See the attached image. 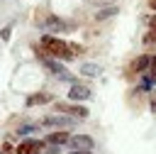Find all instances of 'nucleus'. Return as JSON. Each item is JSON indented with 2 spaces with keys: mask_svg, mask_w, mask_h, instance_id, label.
Returning a JSON list of instances; mask_svg holds the SVG:
<instances>
[{
  "mask_svg": "<svg viewBox=\"0 0 156 154\" xmlns=\"http://www.w3.org/2000/svg\"><path fill=\"white\" fill-rule=\"evenodd\" d=\"M39 44L44 46V51L49 54V56H54V59H58V61H71L73 59V54H71V49H68V42L66 39H61V37H54V34H44L41 39H39Z\"/></svg>",
  "mask_w": 156,
  "mask_h": 154,
  "instance_id": "1",
  "label": "nucleus"
},
{
  "mask_svg": "<svg viewBox=\"0 0 156 154\" xmlns=\"http://www.w3.org/2000/svg\"><path fill=\"white\" fill-rule=\"evenodd\" d=\"M73 122H76V117L73 115H68V112H63V115H46V117H41V127H61V130H68V127H73Z\"/></svg>",
  "mask_w": 156,
  "mask_h": 154,
  "instance_id": "2",
  "label": "nucleus"
},
{
  "mask_svg": "<svg viewBox=\"0 0 156 154\" xmlns=\"http://www.w3.org/2000/svg\"><path fill=\"white\" fill-rule=\"evenodd\" d=\"M149 66H151V54H139V56H134V59L129 61L127 76H141V73L149 71Z\"/></svg>",
  "mask_w": 156,
  "mask_h": 154,
  "instance_id": "3",
  "label": "nucleus"
},
{
  "mask_svg": "<svg viewBox=\"0 0 156 154\" xmlns=\"http://www.w3.org/2000/svg\"><path fill=\"white\" fill-rule=\"evenodd\" d=\"M56 110L68 112V115H73L76 120H83V117H88V112H90L85 105H76V103H56Z\"/></svg>",
  "mask_w": 156,
  "mask_h": 154,
  "instance_id": "4",
  "label": "nucleus"
},
{
  "mask_svg": "<svg viewBox=\"0 0 156 154\" xmlns=\"http://www.w3.org/2000/svg\"><path fill=\"white\" fill-rule=\"evenodd\" d=\"M39 22H41L49 32H66V29H68V22H63V20H61L58 15H54V12H49V15H46L44 20H39Z\"/></svg>",
  "mask_w": 156,
  "mask_h": 154,
  "instance_id": "5",
  "label": "nucleus"
},
{
  "mask_svg": "<svg viewBox=\"0 0 156 154\" xmlns=\"http://www.w3.org/2000/svg\"><path fill=\"white\" fill-rule=\"evenodd\" d=\"M68 147H71V149H93V147H95V139H93L90 134H71Z\"/></svg>",
  "mask_w": 156,
  "mask_h": 154,
  "instance_id": "6",
  "label": "nucleus"
},
{
  "mask_svg": "<svg viewBox=\"0 0 156 154\" xmlns=\"http://www.w3.org/2000/svg\"><path fill=\"white\" fill-rule=\"evenodd\" d=\"M44 147H46V142H41V139H24L17 147V154H41Z\"/></svg>",
  "mask_w": 156,
  "mask_h": 154,
  "instance_id": "7",
  "label": "nucleus"
},
{
  "mask_svg": "<svg viewBox=\"0 0 156 154\" xmlns=\"http://www.w3.org/2000/svg\"><path fill=\"white\" fill-rule=\"evenodd\" d=\"M51 100H54V95H51L49 90H39V93L29 95L24 103H27V108H37V105H46V103H51Z\"/></svg>",
  "mask_w": 156,
  "mask_h": 154,
  "instance_id": "8",
  "label": "nucleus"
},
{
  "mask_svg": "<svg viewBox=\"0 0 156 154\" xmlns=\"http://www.w3.org/2000/svg\"><path fill=\"white\" fill-rule=\"evenodd\" d=\"M68 98L71 100H88L90 98V88L88 86H80V83H73L68 88Z\"/></svg>",
  "mask_w": 156,
  "mask_h": 154,
  "instance_id": "9",
  "label": "nucleus"
},
{
  "mask_svg": "<svg viewBox=\"0 0 156 154\" xmlns=\"http://www.w3.org/2000/svg\"><path fill=\"white\" fill-rule=\"evenodd\" d=\"M68 139H71V132H68V130H58V132H51L44 142H46V144H58V147H61V144H68Z\"/></svg>",
  "mask_w": 156,
  "mask_h": 154,
  "instance_id": "10",
  "label": "nucleus"
},
{
  "mask_svg": "<svg viewBox=\"0 0 156 154\" xmlns=\"http://www.w3.org/2000/svg\"><path fill=\"white\" fill-rule=\"evenodd\" d=\"M117 12H119V7H117V5H102V7H100L95 15H93V17H95L98 22H102V20H110V17H115Z\"/></svg>",
  "mask_w": 156,
  "mask_h": 154,
  "instance_id": "11",
  "label": "nucleus"
},
{
  "mask_svg": "<svg viewBox=\"0 0 156 154\" xmlns=\"http://www.w3.org/2000/svg\"><path fill=\"white\" fill-rule=\"evenodd\" d=\"M100 73H102V68L98 64H83L80 66V76H85V78H98Z\"/></svg>",
  "mask_w": 156,
  "mask_h": 154,
  "instance_id": "12",
  "label": "nucleus"
},
{
  "mask_svg": "<svg viewBox=\"0 0 156 154\" xmlns=\"http://www.w3.org/2000/svg\"><path fill=\"white\" fill-rule=\"evenodd\" d=\"M141 42H144L146 46H156V29H149V32H144Z\"/></svg>",
  "mask_w": 156,
  "mask_h": 154,
  "instance_id": "13",
  "label": "nucleus"
},
{
  "mask_svg": "<svg viewBox=\"0 0 156 154\" xmlns=\"http://www.w3.org/2000/svg\"><path fill=\"white\" fill-rule=\"evenodd\" d=\"M32 132H37V125H20L17 127V134H22V137H27V134H32Z\"/></svg>",
  "mask_w": 156,
  "mask_h": 154,
  "instance_id": "14",
  "label": "nucleus"
},
{
  "mask_svg": "<svg viewBox=\"0 0 156 154\" xmlns=\"http://www.w3.org/2000/svg\"><path fill=\"white\" fill-rule=\"evenodd\" d=\"M68 49H71L73 56H80V54L85 51V46H83V44H76V42H68Z\"/></svg>",
  "mask_w": 156,
  "mask_h": 154,
  "instance_id": "15",
  "label": "nucleus"
},
{
  "mask_svg": "<svg viewBox=\"0 0 156 154\" xmlns=\"http://www.w3.org/2000/svg\"><path fill=\"white\" fill-rule=\"evenodd\" d=\"M10 34H12V24H7V27H2V29H0V39H2V42H7V39H10Z\"/></svg>",
  "mask_w": 156,
  "mask_h": 154,
  "instance_id": "16",
  "label": "nucleus"
},
{
  "mask_svg": "<svg viewBox=\"0 0 156 154\" xmlns=\"http://www.w3.org/2000/svg\"><path fill=\"white\" fill-rule=\"evenodd\" d=\"M0 149H2L5 154H17V149L12 147V142H2V147H0Z\"/></svg>",
  "mask_w": 156,
  "mask_h": 154,
  "instance_id": "17",
  "label": "nucleus"
},
{
  "mask_svg": "<svg viewBox=\"0 0 156 154\" xmlns=\"http://www.w3.org/2000/svg\"><path fill=\"white\" fill-rule=\"evenodd\" d=\"M149 78L156 81V56H151V66H149Z\"/></svg>",
  "mask_w": 156,
  "mask_h": 154,
  "instance_id": "18",
  "label": "nucleus"
},
{
  "mask_svg": "<svg viewBox=\"0 0 156 154\" xmlns=\"http://www.w3.org/2000/svg\"><path fill=\"white\" fill-rule=\"evenodd\" d=\"M146 27L149 29H156V15H149L146 17Z\"/></svg>",
  "mask_w": 156,
  "mask_h": 154,
  "instance_id": "19",
  "label": "nucleus"
},
{
  "mask_svg": "<svg viewBox=\"0 0 156 154\" xmlns=\"http://www.w3.org/2000/svg\"><path fill=\"white\" fill-rule=\"evenodd\" d=\"M49 149H46V154H58L61 149H58V144H46Z\"/></svg>",
  "mask_w": 156,
  "mask_h": 154,
  "instance_id": "20",
  "label": "nucleus"
},
{
  "mask_svg": "<svg viewBox=\"0 0 156 154\" xmlns=\"http://www.w3.org/2000/svg\"><path fill=\"white\" fill-rule=\"evenodd\" d=\"M149 110H151V112H156V93H154V90H151V103H149Z\"/></svg>",
  "mask_w": 156,
  "mask_h": 154,
  "instance_id": "21",
  "label": "nucleus"
},
{
  "mask_svg": "<svg viewBox=\"0 0 156 154\" xmlns=\"http://www.w3.org/2000/svg\"><path fill=\"white\" fill-rule=\"evenodd\" d=\"M88 2H93V5H112L115 0H88Z\"/></svg>",
  "mask_w": 156,
  "mask_h": 154,
  "instance_id": "22",
  "label": "nucleus"
},
{
  "mask_svg": "<svg viewBox=\"0 0 156 154\" xmlns=\"http://www.w3.org/2000/svg\"><path fill=\"white\" fill-rule=\"evenodd\" d=\"M71 154H93V149H71Z\"/></svg>",
  "mask_w": 156,
  "mask_h": 154,
  "instance_id": "23",
  "label": "nucleus"
},
{
  "mask_svg": "<svg viewBox=\"0 0 156 154\" xmlns=\"http://www.w3.org/2000/svg\"><path fill=\"white\" fill-rule=\"evenodd\" d=\"M149 7H151V10H156V0H149Z\"/></svg>",
  "mask_w": 156,
  "mask_h": 154,
  "instance_id": "24",
  "label": "nucleus"
},
{
  "mask_svg": "<svg viewBox=\"0 0 156 154\" xmlns=\"http://www.w3.org/2000/svg\"><path fill=\"white\" fill-rule=\"evenodd\" d=\"M0 154H5V152H2V149H0Z\"/></svg>",
  "mask_w": 156,
  "mask_h": 154,
  "instance_id": "25",
  "label": "nucleus"
}]
</instances>
